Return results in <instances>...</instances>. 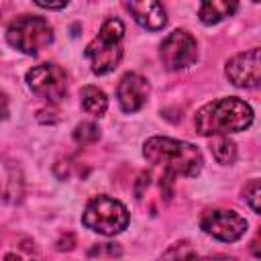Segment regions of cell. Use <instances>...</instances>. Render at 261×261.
<instances>
[{"mask_svg":"<svg viewBox=\"0 0 261 261\" xmlns=\"http://www.w3.org/2000/svg\"><path fill=\"white\" fill-rule=\"evenodd\" d=\"M37 6L47 8V10H59V8H65L67 2H57V4H51V2H37Z\"/></svg>","mask_w":261,"mask_h":261,"instance_id":"obj_19","label":"cell"},{"mask_svg":"<svg viewBox=\"0 0 261 261\" xmlns=\"http://www.w3.org/2000/svg\"><path fill=\"white\" fill-rule=\"evenodd\" d=\"M122 39L124 24L118 18H106L100 27L98 37H94L86 47V57L90 59L92 71L96 75L110 73L118 67L122 59Z\"/></svg>","mask_w":261,"mask_h":261,"instance_id":"obj_3","label":"cell"},{"mask_svg":"<svg viewBox=\"0 0 261 261\" xmlns=\"http://www.w3.org/2000/svg\"><path fill=\"white\" fill-rule=\"evenodd\" d=\"M239 8L237 2H224V0H206L198 8V16L204 24H216L224 20L226 16L234 14Z\"/></svg>","mask_w":261,"mask_h":261,"instance_id":"obj_13","label":"cell"},{"mask_svg":"<svg viewBox=\"0 0 261 261\" xmlns=\"http://www.w3.org/2000/svg\"><path fill=\"white\" fill-rule=\"evenodd\" d=\"M259 198H261V186H259V179H251V184L245 188V202L251 206L253 212H261V206H259Z\"/></svg>","mask_w":261,"mask_h":261,"instance_id":"obj_17","label":"cell"},{"mask_svg":"<svg viewBox=\"0 0 261 261\" xmlns=\"http://www.w3.org/2000/svg\"><path fill=\"white\" fill-rule=\"evenodd\" d=\"M133 18L147 31H159L167 22V14L161 2L155 0H141V2H128L126 4Z\"/></svg>","mask_w":261,"mask_h":261,"instance_id":"obj_11","label":"cell"},{"mask_svg":"<svg viewBox=\"0 0 261 261\" xmlns=\"http://www.w3.org/2000/svg\"><path fill=\"white\" fill-rule=\"evenodd\" d=\"M0 196L6 202H18L22 196V175L16 163L0 157Z\"/></svg>","mask_w":261,"mask_h":261,"instance_id":"obj_12","label":"cell"},{"mask_svg":"<svg viewBox=\"0 0 261 261\" xmlns=\"http://www.w3.org/2000/svg\"><path fill=\"white\" fill-rule=\"evenodd\" d=\"M159 57H161V63L171 71L186 69L198 59L196 39L188 31L177 29L163 39L159 47Z\"/></svg>","mask_w":261,"mask_h":261,"instance_id":"obj_7","label":"cell"},{"mask_svg":"<svg viewBox=\"0 0 261 261\" xmlns=\"http://www.w3.org/2000/svg\"><path fill=\"white\" fill-rule=\"evenodd\" d=\"M210 149H212L214 159H216L218 163H222V165H230V163H234V159H237V145H234L230 139H226V137L214 139Z\"/></svg>","mask_w":261,"mask_h":261,"instance_id":"obj_15","label":"cell"},{"mask_svg":"<svg viewBox=\"0 0 261 261\" xmlns=\"http://www.w3.org/2000/svg\"><path fill=\"white\" fill-rule=\"evenodd\" d=\"M253 122V108L241 98H218L204 104L196 116L194 126L202 137H224L241 133Z\"/></svg>","mask_w":261,"mask_h":261,"instance_id":"obj_1","label":"cell"},{"mask_svg":"<svg viewBox=\"0 0 261 261\" xmlns=\"http://www.w3.org/2000/svg\"><path fill=\"white\" fill-rule=\"evenodd\" d=\"M200 261H234V257H228V255H210V257H204Z\"/></svg>","mask_w":261,"mask_h":261,"instance_id":"obj_20","label":"cell"},{"mask_svg":"<svg viewBox=\"0 0 261 261\" xmlns=\"http://www.w3.org/2000/svg\"><path fill=\"white\" fill-rule=\"evenodd\" d=\"M200 226L216 241L232 243L247 232V220L234 210H206L200 218Z\"/></svg>","mask_w":261,"mask_h":261,"instance_id":"obj_8","label":"cell"},{"mask_svg":"<svg viewBox=\"0 0 261 261\" xmlns=\"http://www.w3.org/2000/svg\"><path fill=\"white\" fill-rule=\"evenodd\" d=\"M80 102H82V108L92 114V116H102L108 108V98L106 94L96 88V86H86L82 88V94H80Z\"/></svg>","mask_w":261,"mask_h":261,"instance_id":"obj_14","label":"cell"},{"mask_svg":"<svg viewBox=\"0 0 261 261\" xmlns=\"http://www.w3.org/2000/svg\"><path fill=\"white\" fill-rule=\"evenodd\" d=\"M173 261H196V259H194V255H190V253H188V255H179V257H177V259H173Z\"/></svg>","mask_w":261,"mask_h":261,"instance_id":"obj_21","label":"cell"},{"mask_svg":"<svg viewBox=\"0 0 261 261\" xmlns=\"http://www.w3.org/2000/svg\"><path fill=\"white\" fill-rule=\"evenodd\" d=\"M8 116V98L4 92H0V118Z\"/></svg>","mask_w":261,"mask_h":261,"instance_id":"obj_18","label":"cell"},{"mask_svg":"<svg viewBox=\"0 0 261 261\" xmlns=\"http://www.w3.org/2000/svg\"><path fill=\"white\" fill-rule=\"evenodd\" d=\"M149 92H151L149 82L143 75L130 71L120 77L118 88H116V98L124 112H137L147 104Z\"/></svg>","mask_w":261,"mask_h":261,"instance_id":"obj_10","label":"cell"},{"mask_svg":"<svg viewBox=\"0 0 261 261\" xmlns=\"http://www.w3.org/2000/svg\"><path fill=\"white\" fill-rule=\"evenodd\" d=\"M6 41H8V45H12L14 49H18L27 55H37L45 47L51 45L53 29L43 16L22 14L10 22V27L6 31Z\"/></svg>","mask_w":261,"mask_h":261,"instance_id":"obj_5","label":"cell"},{"mask_svg":"<svg viewBox=\"0 0 261 261\" xmlns=\"http://www.w3.org/2000/svg\"><path fill=\"white\" fill-rule=\"evenodd\" d=\"M27 84L39 98L59 102L67 92V73L55 63H43L27 71Z\"/></svg>","mask_w":261,"mask_h":261,"instance_id":"obj_6","label":"cell"},{"mask_svg":"<svg viewBox=\"0 0 261 261\" xmlns=\"http://www.w3.org/2000/svg\"><path fill=\"white\" fill-rule=\"evenodd\" d=\"M226 77L239 88H257L261 82V59L259 49L253 47L249 51L237 53L226 61Z\"/></svg>","mask_w":261,"mask_h":261,"instance_id":"obj_9","label":"cell"},{"mask_svg":"<svg viewBox=\"0 0 261 261\" xmlns=\"http://www.w3.org/2000/svg\"><path fill=\"white\" fill-rule=\"evenodd\" d=\"M143 155L149 163L163 167L165 177L184 175L196 177L202 169V153L196 145L169 139V137H151L143 145Z\"/></svg>","mask_w":261,"mask_h":261,"instance_id":"obj_2","label":"cell"},{"mask_svg":"<svg viewBox=\"0 0 261 261\" xmlns=\"http://www.w3.org/2000/svg\"><path fill=\"white\" fill-rule=\"evenodd\" d=\"M100 139V128L94 122H80L73 128V141L77 145H92Z\"/></svg>","mask_w":261,"mask_h":261,"instance_id":"obj_16","label":"cell"},{"mask_svg":"<svg viewBox=\"0 0 261 261\" xmlns=\"http://www.w3.org/2000/svg\"><path fill=\"white\" fill-rule=\"evenodd\" d=\"M4 259H6V261H22L20 257H16V255H12V253H10V255H6Z\"/></svg>","mask_w":261,"mask_h":261,"instance_id":"obj_22","label":"cell"},{"mask_svg":"<svg viewBox=\"0 0 261 261\" xmlns=\"http://www.w3.org/2000/svg\"><path fill=\"white\" fill-rule=\"evenodd\" d=\"M82 222L98 234L114 237L126 228L128 210L122 202L110 196H94L84 208Z\"/></svg>","mask_w":261,"mask_h":261,"instance_id":"obj_4","label":"cell"}]
</instances>
